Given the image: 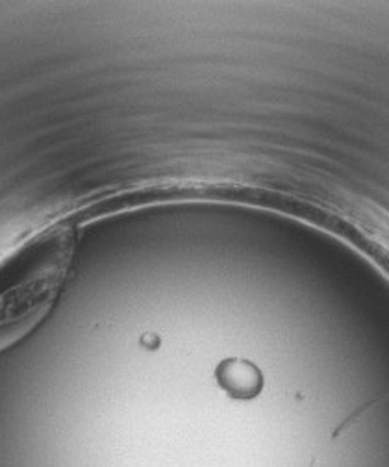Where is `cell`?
I'll return each mask as SVG.
<instances>
[{
  "instance_id": "obj_1",
  "label": "cell",
  "mask_w": 389,
  "mask_h": 467,
  "mask_svg": "<svg viewBox=\"0 0 389 467\" xmlns=\"http://www.w3.org/2000/svg\"><path fill=\"white\" fill-rule=\"evenodd\" d=\"M75 236L52 224L0 256V350L28 336L50 312L69 273Z\"/></svg>"
},
{
  "instance_id": "obj_2",
  "label": "cell",
  "mask_w": 389,
  "mask_h": 467,
  "mask_svg": "<svg viewBox=\"0 0 389 467\" xmlns=\"http://www.w3.org/2000/svg\"><path fill=\"white\" fill-rule=\"evenodd\" d=\"M217 380L222 389L238 399L254 397L261 389L260 371L243 360H229L217 369Z\"/></svg>"
}]
</instances>
